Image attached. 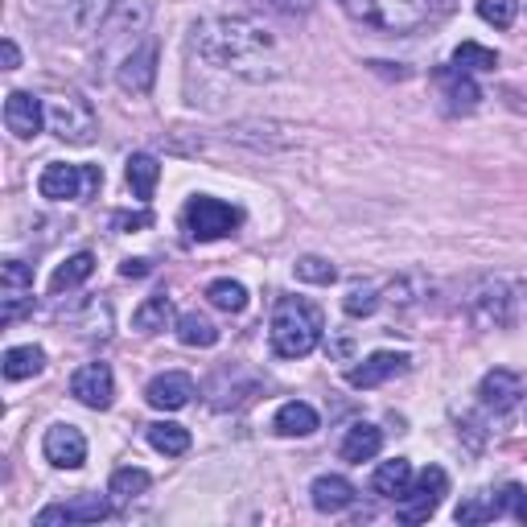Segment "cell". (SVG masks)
<instances>
[{
	"label": "cell",
	"instance_id": "obj_16",
	"mask_svg": "<svg viewBox=\"0 0 527 527\" xmlns=\"http://www.w3.org/2000/svg\"><path fill=\"white\" fill-rule=\"evenodd\" d=\"M478 396H482V404H486V408H495V412H511V408L519 404V396H523V375H519V371H507V367L486 371Z\"/></svg>",
	"mask_w": 527,
	"mask_h": 527
},
{
	"label": "cell",
	"instance_id": "obj_19",
	"mask_svg": "<svg viewBox=\"0 0 527 527\" xmlns=\"http://www.w3.org/2000/svg\"><path fill=\"white\" fill-rule=\"evenodd\" d=\"M272 429L280 437H309V433H318V412H313L305 400H289V404L276 408Z\"/></svg>",
	"mask_w": 527,
	"mask_h": 527
},
{
	"label": "cell",
	"instance_id": "obj_6",
	"mask_svg": "<svg viewBox=\"0 0 527 527\" xmlns=\"http://www.w3.org/2000/svg\"><path fill=\"white\" fill-rule=\"evenodd\" d=\"M239 219H243V215H239L235 206H227V202H219V198H210V194H198V198L186 202V231H190V239H198V243H215V239L235 235Z\"/></svg>",
	"mask_w": 527,
	"mask_h": 527
},
{
	"label": "cell",
	"instance_id": "obj_15",
	"mask_svg": "<svg viewBox=\"0 0 527 527\" xmlns=\"http://www.w3.org/2000/svg\"><path fill=\"white\" fill-rule=\"evenodd\" d=\"M190 396H194V379H190L186 371H165V375H157L149 388H145V400H149L153 408H161V412L186 408Z\"/></svg>",
	"mask_w": 527,
	"mask_h": 527
},
{
	"label": "cell",
	"instance_id": "obj_42",
	"mask_svg": "<svg viewBox=\"0 0 527 527\" xmlns=\"http://www.w3.org/2000/svg\"><path fill=\"white\" fill-rule=\"evenodd\" d=\"M0 54H5V70H17V66H21V50H17V42H13V38H5Z\"/></svg>",
	"mask_w": 527,
	"mask_h": 527
},
{
	"label": "cell",
	"instance_id": "obj_21",
	"mask_svg": "<svg viewBox=\"0 0 527 527\" xmlns=\"http://www.w3.org/2000/svg\"><path fill=\"white\" fill-rule=\"evenodd\" d=\"M437 83H441V91H445V99L453 103L458 112H470V108H478V99H482V91L474 87V79L466 75V70H458V66H449V70H441L437 75Z\"/></svg>",
	"mask_w": 527,
	"mask_h": 527
},
{
	"label": "cell",
	"instance_id": "obj_12",
	"mask_svg": "<svg viewBox=\"0 0 527 527\" xmlns=\"http://www.w3.org/2000/svg\"><path fill=\"white\" fill-rule=\"evenodd\" d=\"M408 355H400V350H375V355L363 363V367H355L346 375V383L350 388H379V383H388V379H396V375H404L408 371Z\"/></svg>",
	"mask_w": 527,
	"mask_h": 527
},
{
	"label": "cell",
	"instance_id": "obj_9",
	"mask_svg": "<svg viewBox=\"0 0 527 527\" xmlns=\"http://www.w3.org/2000/svg\"><path fill=\"white\" fill-rule=\"evenodd\" d=\"M116 83L128 91V95H149L153 83H157V46L145 42V46H136L120 58L116 66Z\"/></svg>",
	"mask_w": 527,
	"mask_h": 527
},
{
	"label": "cell",
	"instance_id": "obj_11",
	"mask_svg": "<svg viewBox=\"0 0 527 527\" xmlns=\"http://www.w3.org/2000/svg\"><path fill=\"white\" fill-rule=\"evenodd\" d=\"M42 449H46V462L58 470H79L87 462V437L75 425H54L46 433Z\"/></svg>",
	"mask_w": 527,
	"mask_h": 527
},
{
	"label": "cell",
	"instance_id": "obj_3",
	"mask_svg": "<svg viewBox=\"0 0 527 527\" xmlns=\"http://www.w3.org/2000/svg\"><path fill=\"white\" fill-rule=\"evenodd\" d=\"M322 330H326V318L313 301H305V297H280L276 301L268 334H272V350L280 359H305L309 350L322 342Z\"/></svg>",
	"mask_w": 527,
	"mask_h": 527
},
{
	"label": "cell",
	"instance_id": "obj_43",
	"mask_svg": "<svg viewBox=\"0 0 527 527\" xmlns=\"http://www.w3.org/2000/svg\"><path fill=\"white\" fill-rule=\"evenodd\" d=\"M38 5H42V9H50V13H58V17H62V13H66V5H70V0H38Z\"/></svg>",
	"mask_w": 527,
	"mask_h": 527
},
{
	"label": "cell",
	"instance_id": "obj_13",
	"mask_svg": "<svg viewBox=\"0 0 527 527\" xmlns=\"http://www.w3.org/2000/svg\"><path fill=\"white\" fill-rule=\"evenodd\" d=\"M116 5H120V0H70L66 13H62V25L75 33V38H91L99 25L112 21Z\"/></svg>",
	"mask_w": 527,
	"mask_h": 527
},
{
	"label": "cell",
	"instance_id": "obj_23",
	"mask_svg": "<svg viewBox=\"0 0 527 527\" xmlns=\"http://www.w3.org/2000/svg\"><path fill=\"white\" fill-rule=\"evenodd\" d=\"M408 482H412V466H408V458L383 462V466L375 470V478H371L375 495H383V499H400L404 490H408Z\"/></svg>",
	"mask_w": 527,
	"mask_h": 527
},
{
	"label": "cell",
	"instance_id": "obj_25",
	"mask_svg": "<svg viewBox=\"0 0 527 527\" xmlns=\"http://www.w3.org/2000/svg\"><path fill=\"white\" fill-rule=\"evenodd\" d=\"M5 379H33L42 367H46V350L42 346H13V350H5Z\"/></svg>",
	"mask_w": 527,
	"mask_h": 527
},
{
	"label": "cell",
	"instance_id": "obj_39",
	"mask_svg": "<svg viewBox=\"0 0 527 527\" xmlns=\"http://www.w3.org/2000/svg\"><path fill=\"white\" fill-rule=\"evenodd\" d=\"M149 223H153L149 210H136V215H128V210H124V215H116V227L120 231H136V227H149Z\"/></svg>",
	"mask_w": 527,
	"mask_h": 527
},
{
	"label": "cell",
	"instance_id": "obj_26",
	"mask_svg": "<svg viewBox=\"0 0 527 527\" xmlns=\"http://www.w3.org/2000/svg\"><path fill=\"white\" fill-rule=\"evenodd\" d=\"M149 445L165 453V458H182L190 449V429L173 425V420H157V425H149Z\"/></svg>",
	"mask_w": 527,
	"mask_h": 527
},
{
	"label": "cell",
	"instance_id": "obj_24",
	"mask_svg": "<svg viewBox=\"0 0 527 527\" xmlns=\"http://www.w3.org/2000/svg\"><path fill=\"white\" fill-rule=\"evenodd\" d=\"M169 322H173V301H169L165 293H157V297H149V301H140V309L132 313V326H136L140 334H161Z\"/></svg>",
	"mask_w": 527,
	"mask_h": 527
},
{
	"label": "cell",
	"instance_id": "obj_38",
	"mask_svg": "<svg viewBox=\"0 0 527 527\" xmlns=\"http://www.w3.org/2000/svg\"><path fill=\"white\" fill-rule=\"evenodd\" d=\"M499 507H503V511H511L515 519H523V523H527V490H523V486H515V482H507V486L499 490Z\"/></svg>",
	"mask_w": 527,
	"mask_h": 527
},
{
	"label": "cell",
	"instance_id": "obj_8",
	"mask_svg": "<svg viewBox=\"0 0 527 527\" xmlns=\"http://www.w3.org/2000/svg\"><path fill=\"white\" fill-rule=\"evenodd\" d=\"M70 396H75L79 404L103 412V408H112L116 400V375L108 363H83L75 375H70Z\"/></svg>",
	"mask_w": 527,
	"mask_h": 527
},
{
	"label": "cell",
	"instance_id": "obj_29",
	"mask_svg": "<svg viewBox=\"0 0 527 527\" xmlns=\"http://www.w3.org/2000/svg\"><path fill=\"white\" fill-rule=\"evenodd\" d=\"M178 338L186 342V346H215L219 342V326L206 318V313H182L178 318Z\"/></svg>",
	"mask_w": 527,
	"mask_h": 527
},
{
	"label": "cell",
	"instance_id": "obj_17",
	"mask_svg": "<svg viewBox=\"0 0 527 527\" xmlns=\"http://www.w3.org/2000/svg\"><path fill=\"white\" fill-rule=\"evenodd\" d=\"M474 318L478 326L495 330V326H507L511 322V297H507V285L503 280H495V285H482L474 293Z\"/></svg>",
	"mask_w": 527,
	"mask_h": 527
},
{
	"label": "cell",
	"instance_id": "obj_30",
	"mask_svg": "<svg viewBox=\"0 0 527 527\" xmlns=\"http://www.w3.org/2000/svg\"><path fill=\"white\" fill-rule=\"evenodd\" d=\"M206 301L215 305V309H223V313H243L248 309V289L239 285V280H210V289H206Z\"/></svg>",
	"mask_w": 527,
	"mask_h": 527
},
{
	"label": "cell",
	"instance_id": "obj_4",
	"mask_svg": "<svg viewBox=\"0 0 527 527\" xmlns=\"http://www.w3.org/2000/svg\"><path fill=\"white\" fill-rule=\"evenodd\" d=\"M99 186H103V169L99 165H66V161H54V165L42 169V178H38V190L50 202H83Z\"/></svg>",
	"mask_w": 527,
	"mask_h": 527
},
{
	"label": "cell",
	"instance_id": "obj_7",
	"mask_svg": "<svg viewBox=\"0 0 527 527\" xmlns=\"http://www.w3.org/2000/svg\"><path fill=\"white\" fill-rule=\"evenodd\" d=\"M445 490H449V474L441 470V466H429V470H420L412 482H408V490L396 499V515L404 519V523H425L437 507H441V499H445Z\"/></svg>",
	"mask_w": 527,
	"mask_h": 527
},
{
	"label": "cell",
	"instance_id": "obj_40",
	"mask_svg": "<svg viewBox=\"0 0 527 527\" xmlns=\"http://www.w3.org/2000/svg\"><path fill=\"white\" fill-rule=\"evenodd\" d=\"M153 268H149V260H124L120 264V276H128V280H136V276H149Z\"/></svg>",
	"mask_w": 527,
	"mask_h": 527
},
{
	"label": "cell",
	"instance_id": "obj_1",
	"mask_svg": "<svg viewBox=\"0 0 527 527\" xmlns=\"http://www.w3.org/2000/svg\"><path fill=\"white\" fill-rule=\"evenodd\" d=\"M194 50L206 66L231 70L239 79H276L280 75V50L276 38L252 17H210L194 25Z\"/></svg>",
	"mask_w": 527,
	"mask_h": 527
},
{
	"label": "cell",
	"instance_id": "obj_20",
	"mask_svg": "<svg viewBox=\"0 0 527 527\" xmlns=\"http://www.w3.org/2000/svg\"><path fill=\"white\" fill-rule=\"evenodd\" d=\"M383 449V433L375 429V425H350L346 429V437H342V462H355V466H363V462H371L375 453Z\"/></svg>",
	"mask_w": 527,
	"mask_h": 527
},
{
	"label": "cell",
	"instance_id": "obj_34",
	"mask_svg": "<svg viewBox=\"0 0 527 527\" xmlns=\"http://www.w3.org/2000/svg\"><path fill=\"white\" fill-rule=\"evenodd\" d=\"M515 13H519V0H478V17L495 29L515 25Z\"/></svg>",
	"mask_w": 527,
	"mask_h": 527
},
{
	"label": "cell",
	"instance_id": "obj_2",
	"mask_svg": "<svg viewBox=\"0 0 527 527\" xmlns=\"http://www.w3.org/2000/svg\"><path fill=\"white\" fill-rule=\"evenodd\" d=\"M342 5L383 33H416L453 13V0H342Z\"/></svg>",
	"mask_w": 527,
	"mask_h": 527
},
{
	"label": "cell",
	"instance_id": "obj_14",
	"mask_svg": "<svg viewBox=\"0 0 527 527\" xmlns=\"http://www.w3.org/2000/svg\"><path fill=\"white\" fill-rule=\"evenodd\" d=\"M5 124H9L13 136L33 140V136L42 132V124H46V108H42V103L33 99L29 91H13V95L5 99Z\"/></svg>",
	"mask_w": 527,
	"mask_h": 527
},
{
	"label": "cell",
	"instance_id": "obj_10",
	"mask_svg": "<svg viewBox=\"0 0 527 527\" xmlns=\"http://www.w3.org/2000/svg\"><path fill=\"white\" fill-rule=\"evenodd\" d=\"M112 515V503L103 495H75L70 503H54L46 511H38V527H50V523H99Z\"/></svg>",
	"mask_w": 527,
	"mask_h": 527
},
{
	"label": "cell",
	"instance_id": "obj_18",
	"mask_svg": "<svg viewBox=\"0 0 527 527\" xmlns=\"http://www.w3.org/2000/svg\"><path fill=\"white\" fill-rule=\"evenodd\" d=\"M309 499H313V507H318V511L338 515V511H346L350 503H355V486H350L342 474H322V478H313Z\"/></svg>",
	"mask_w": 527,
	"mask_h": 527
},
{
	"label": "cell",
	"instance_id": "obj_31",
	"mask_svg": "<svg viewBox=\"0 0 527 527\" xmlns=\"http://www.w3.org/2000/svg\"><path fill=\"white\" fill-rule=\"evenodd\" d=\"M453 66L458 70H495L499 66V54L490 50V46H478V42H462L458 50H453Z\"/></svg>",
	"mask_w": 527,
	"mask_h": 527
},
{
	"label": "cell",
	"instance_id": "obj_32",
	"mask_svg": "<svg viewBox=\"0 0 527 527\" xmlns=\"http://www.w3.org/2000/svg\"><path fill=\"white\" fill-rule=\"evenodd\" d=\"M342 309L350 313V318H371V313L379 309V289L367 285V280H359V285H350V289H346Z\"/></svg>",
	"mask_w": 527,
	"mask_h": 527
},
{
	"label": "cell",
	"instance_id": "obj_41",
	"mask_svg": "<svg viewBox=\"0 0 527 527\" xmlns=\"http://www.w3.org/2000/svg\"><path fill=\"white\" fill-rule=\"evenodd\" d=\"M276 9H285V13H309L313 5H318V0H272Z\"/></svg>",
	"mask_w": 527,
	"mask_h": 527
},
{
	"label": "cell",
	"instance_id": "obj_36",
	"mask_svg": "<svg viewBox=\"0 0 527 527\" xmlns=\"http://www.w3.org/2000/svg\"><path fill=\"white\" fill-rule=\"evenodd\" d=\"M0 285L5 289H33V268L21 264V260H5V268H0Z\"/></svg>",
	"mask_w": 527,
	"mask_h": 527
},
{
	"label": "cell",
	"instance_id": "obj_35",
	"mask_svg": "<svg viewBox=\"0 0 527 527\" xmlns=\"http://www.w3.org/2000/svg\"><path fill=\"white\" fill-rule=\"evenodd\" d=\"M495 515H503L499 495H478V499H470V503L458 507V523H486V519H495Z\"/></svg>",
	"mask_w": 527,
	"mask_h": 527
},
{
	"label": "cell",
	"instance_id": "obj_5",
	"mask_svg": "<svg viewBox=\"0 0 527 527\" xmlns=\"http://www.w3.org/2000/svg\"><path fill=\"white\" fill-rule=\"evenodd\" d=\"M46 120H50V132L58 140H66V145H91L95 132H99V120L91 112V103L79 99V95H58V99H50Z\"/></svg>",
	"mask_w": 527,
	"mask_h": 527
},
{
	"label": "cell",
	"instance_id": "obj_22",
	"mask_svg": "<svg viewBox=\"0 0 527 527\" xmlns=\"http://www.w3.org/2000/svg\"><path fill=\"white\" fill-rule=\"evenodd\" d=\"M157 178H161L157 157H149V153H132V157H128V186H132V194H136L140 202L153 198Z\"/></svg>",
	"mask_w": 527,
	"mask_h": 527
},
{
	"label": "cell",
	"instance_id": "obj_37",
	"mask_svg": "<svg viewBox=\"0 0 527 527\" xmlns=\"http://www.w3.org/2000/svg\"><path fill=\"white\" fill-rule=\"evenodd\" d=\"M33 289H5V309H0V318H5V326H13L25 309H33Z\"/></svg>",
	"mask_w": 527,
	"mask_h": 527
},
{
	"label": "cell",
	"instance_id": "obj_27",
	"mask_svg": "<svg viewBox=\"0 0 527 527\" xmlns=\"http://www.w3.org/2000/svg\"><path fill=\"white\" fill-rule=\"evenodd\" d=\"M149 474L145 470H136V466H128V470H116L112 474V482H108V495H112V503L116 507H128L132 499H140V495H145V490H149Z\"/></svg>",
	"mask_w": 527,
	"mask_h": 527
},
{
	"label": "cell",
	"instance_id": "obj_33",
	"mask_svg": "<svg viewBox=\"0 0 527 527\" xmlns=\"http://www.w3.org/2000/svg\"><path fill=\"white\" fill-rule=\"evenodd\" d=\"M293 272H297V280H305V285H334L338 280V268L322 256H301L293 264Z\"/></svg>",
	"mask_w": 527,
	"mask_h": 527
},
{
	"label": "cell",
	"instance_id": "obj_28",
	"mask_svg": "<svg viewBox=\"0 0 527 527\" xmlns=\"http://www.w3.org/2000/svg\"><path fill=\"white\" fill-rule=\"evenodd\" d=\"M91 272H95V256H91V252H79V256H70L66 264H58V272L50 276V289H54V293H66V289L83 285Z\"/></svg>",
	"mask_w": 527,
	"mask_h": 527
}]
</instances>
